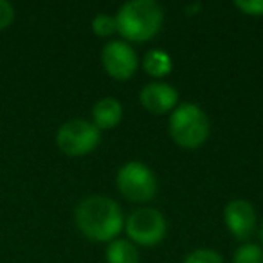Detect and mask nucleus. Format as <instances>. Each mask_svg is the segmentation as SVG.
<instances>
[{"instance_id":"nucleus-1","label":"nucleus","mask_w":263,"mask_h":263,"mask_svg":"<svg viewBox=\"0 0 263 263\" xmlns=\"http://www.w3.org/2000/svg\"><path fill=\"white\" fill-rule=\"evenodd\" d=\"M74 222L88 240L112 241L124 227V216L121 205L114 198L90 195L76 205Z\"/></svg>"},{"instance_id":"nucleus-2","label":"nucleus","mask_w":263,"mask_h":263,"mask_svg":"<svg viewBox=\"0 0 263 263\" xmlns=\"http://www.w3.org/2000/svg\"><path fill=\"white\" fill-rule=\"evenodd\" d=\"M117 33L124 42L143 44L159 34L164 22V11L155 0H130L117 9Z\"/></svg>"},{"instance_id":"nucleus-3","label":"nucleus","mask_w":263,"mask_h":263,"mask_svg":"<svg viewBox=\"0 0 263 263\" xmlns=\"http://www.w3.org/2000/svg\"><path fill=\"white\" fill-rule=\"evenodd\" d=\"M170 136L173 143L186 150H197L209 137V117L195 103H179L170 116Z\"/></svg>"},{"instance_id":"nucleus-4","label":"nucleus","mask_w":263,"mask_h":263,"mask_svg":"<svg viewBox=\"0 0 263 263\" xmlns=\"http://www.w3.org/2000/svg\"><path fill=\"white\" fill-rule=\"evenodd\" d=\"M116 186L126 200L139 204L150 202L159 190L154 170L139 161H130L121 166L116 177Z\"/></svg>"},{"instance_id":"nucleus-5","label":"nucleus","mask_w":263,"mask_h":263,"mask_svg":"<svg viewBox=\"0 0 263 263\" xmlns=\"http://www.w3.org/2000/svg\"><path fill=\"white\" fill-rule=\"evenodd\" d=\"M124 231L128 240L141 247H155L164 240L168 233V223L159 209L139 208L132 211L124 220Z\"/></svg>"},{"instance_id":"nucleus-6","label":"nucleus","mask_w":263,"mask_h":263,"mask_svg":"<svg viewBox=\"0 0 263 263\" xmlns=\"http://www.w3.org/2000/svg\"><path fill=\"white\" fill-rule=\"evenodd\" d=\"M101 143V130L92 121L70 119L56 132V144L60 152L69 157H81L94 152Z\"/></svg>"},{"instance_id":"nucleus-7","label":"nucleus","mask_w":263,"mask_h":263,"mask_svg":"<svg viewBox=\"0 0 263 263\" xmlns=\"http://www.w3.org/2000/svg\"><path fill=\"white\" fill-rule=\"evenodd\" d=\"M101 63L110 78L119 81L130 80L139 67L136 49L124 40H112L103 47Z\"/></svg>"},{"instance_id":"nucleus-8","label":"nucleus","mask_w":263,"mask_h":263,"mask_svg":"<svg viewBox=\"0 0 263 263\" xmlns=\"http://www.w3.org/2000/svg\"><path fill=\"white\" fill-rule=\"evenodd\" d=\"M223 222L236 240H247L256 231V209L245 198H234L223 209Z\"/></svg>"},{"instance_id":"nucleus-9","label":"nucleus","mask_w":263,"mask_h":263,"mask_svg":"<svg viewBox=\"0 0 263 263\" xmlns=\"http://www.w3.org/2000/svg\"><path fill=\"white\" fill-rule=\"evenodd\" d=\"M139 101L154 116L173 112L179 106V92L164 81H154L143 87L139 94Z\"/></svg>"},{"instance_id":"nucleus-10","label":"nucleus","mask_w":263,"mask_h":263,"mask_svg":"<svg viewBox=\"0 0 263 263\" xmlns=\"http://www.w3.org/2000/svg\"><path fill=\"white\" fill-rule=\"evenodd\" d=\"M123 119V105L116 98H101L92 106V123L98 130H112Z\"/></svg>"},{"instance_id":"nucleus-11","label":"nucleus","mask_w":263,"mask_h":263,"mask_svg":"<svg viewBox=\"0 0 263 263\" xmlns=\"http://www.w3.org/2000/svg\"><path fill=\"white\" fill-rule=\"evenodd\" d=\"M106 263H139V249L126 238L108 241L105 251Z\"/></svg>"},{"instance_id":"nucleus-12","label":"nucleus","mask_w":263,"mask_h":263,"mask_svg":"<svg viewBox=\"0 0 263 263\" xmlns=\"http://www.w3.org/2000/svg\"><path fill=\"white\" fill-rule=\"evenodd\" d=\"M143 69L146 70V74L154 78H164L172 72L173 62L172 56L162 49H152L144 54L143 58Z\"/></svg>"},{"instance_id":"nucleus-13","label":"nucleus","mask_w":263,"mask_h":263,"mask_svg":"<svg viewBox=\"0 0 263 263\" xmlns=\"http://www.w3.org/2000/svg\"><path fill=\"white\" fill-rule=\"evenodd\" d=\"M233 263H263V249L261 245L245 241L243 245L234 251Z\"/></svg>"},{"instance_id":"nucleus-14","label":"nucleus","mask_w":263,"mask_h":263,"mask_svg":"<svg viewBox=\"0 0 263 263\" xmlns=\"http://www.w3.org/2000/svg\"><path fill=\"white\" fill-rule=\"evenodd\" d=\"M92 33L99 38H106L112 36L114 33H117V24H116V16L106 15V13H98L92 20Z\"/></svg>"},{"instance_id":"nucleus-15","label":"nucleus","mask_w":263,"mask_h":263,"mask_svg":"<svg viewBox=\"0 0 263 263\" xmlns=\"http://www.w3.org/2000/svg\"><path fill=\"white\" fill-rule=\"evenodd\" d=\"M182 263H223V258L213 249H195L184 258Z\"/></svg>"},{"instance_id":"nucleus-16","label":"nucleus","mask_w":263,"mask_h":263,"mask_svg":"<svg viewBox=\"0 0 263 263\" xmlns=\"http://www.w3.org/2000/svg\"><path fill=\"white\" fill-rule=\"evenodd\" d=\"M234 8L243 15L263 16V0H234Z\"/></svg>"},{"instance_id":"nucleus-17","label":"nucleus","mask_w":263,"mask_h":263,"mask_svg":"<svg viewBox=\"0 0 263 263\" xmlns=\"http://www.w3.org/2000/svg\"><path fill=\"white\" fill-rule=\"evenodd\" d=\"M15 20V8L8 0H0V31L9 27Z\"/></svg>"},{"instance_id":"nucleus-18","label":"nucleus","mask_w":263,"mask_h":263,"mask_svg":"<svg viewBox=\"0 0 263 263\" xmlns=\"http://www.w3.org/2000/svg\"><path fill=\"white\" fill-rule=\"evenodd\" d=\"M200 8H202L200 4H195V6H187V8H186V13H187V15H193V13H197V11H198V9H200Z\"/></svg>"},{"instance_id":"nucleus-19","label":"nucleus","mask_w":263,"mask_h":263,"mask_svg":"<svg viewBox=\"0 0 263 263\" xmlns=\"http://www.w3.org/2000/svg\"><path fill=\"white\" fill-rule=\"evenodd\" d=\"M258 234H259V241H261V249H263V222H261V226H259V231H258Z\"/></svg>"}]
</instances>
